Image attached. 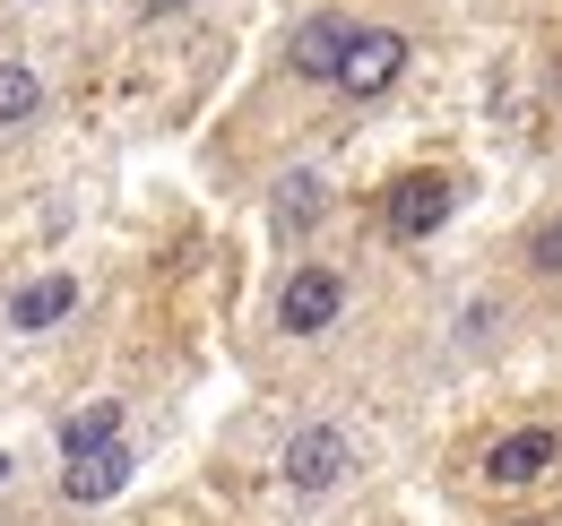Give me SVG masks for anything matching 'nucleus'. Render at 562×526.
<instances>
[{"label":"nucleus","instance_id":"1","mask_svg":"<svg viewBox=\"0 0 562 526\" xmlns=\"http://www.w3.org/2000/svg\"><path fill=\"white\" fill-rule=\"evenodd\" d=\"M450 207H459L450 173H398V182L381 191V233H390V242H424V233L450 225Z\"/></svg>","mask_w":562,"mask_h":526},{"label":"nucleus","instance_id":"2","mask_svg":"<svg viewBox=\"0 0 562 526\" xmlns=\"http://www.w3.org/2000/svg\"><path fill=\"white\" fill-rule=\"evenodd\" d=\"M398 69H407V35L398 26H355L347 35V61H338V95H355V104H372V95H390L398 87Z\"/></svg>","mask_w":562,"mask_h":526},{"label":"nucleus","instance_id":"3","mask_svg":"<svg viewBox=\"0 0 562 526\" xmlns=\"http://www.w3.org/2000/svg\"><path fill=\"white\" fill-rule=\"evenodd\" d=\"M347 474H355V449H347L338 423H303V432L285 441V483H294V492H338Z\"/></svg>","mask_w":562,"mask_h":526},{"label":"nucleus","instance_id":"4","mask_svg":"<svg viewBox=\"0 0 562 526\" xmlns=\"http://www.w3.org/2000/svg\"><path fill=\"white\" fill-rule=\"evenodd\" d=\"M338 311H347V276H338V267H294V276H285V294H278V329L285 336H321Z\"/></svg>","mask_w":562,"mask_h":526},{"label":"nucleus","instance_id":"5","mask_svg":"<svg viewBox=\"0 0 562 526\" xmlns=\"http://www.w3.org/2000/svg\"><path fill=\"white\" fill-rule=\"evenodd\" d=\"M554 458H562V432H546V423H528V432H502V441L485 449V483H493V492H519V483H537Z\"/></svg>","mask_w":562,"mask_h":526},{"label":"nucleus","instance_id":"6","mask_svg":"<svg viewBox=\"0 0 562 526\" xmlns=\"http://www.w3.org/2000/svg\"><path fill=\"white\" fill-rule=\"evenodd\" d=\"M347 18L338 9H321V18H303L294 26V44H285V61H294V78H312V87H329L338 78V61H347Z\"/></svg>","mask_w":562,"mask_h":526},{"label":"nucleus","instance_id":"7","mask_svg":"<svg viewBox=\"0 0 562 526\" xmlns=\"http://www.w3.org/2000/svg\"><path fill=\"white\" fill-rule=\"evenodd\" d=\"M122 483H131V449H122V441H104V449H87V458L61 466V501H78V510L113 501Z\"/></svg>","mask_w":562,"mask_h":526},{"label":"nucleus","instance_id":"8","mask_svg":"<svg viewBox=\"0 0 562 526\" xmlns=\"http://www.w3.org/2000/svg\"><path fill=\"white\" fill-rule=\"evenodd\" d=\"M70 302H78V276H35V285L9 294V320H18V329H53Z\"/></svg>","mask_w":562,"mask_h":526},{"label":"nucleus","instance_id":"9","mask_svg":"<svg viewBox=\"0 0 562 526\" xmlns=\"http://www.w3.org/2000/svg\"><path fill=\"white\" fill-rule=\"evenodd\" d=\"M104 441H122V405H113V397L78 405L70 423H61V458H87V449H104Z\"/></svg>","mask_w":562,"mask_h":526},{"label":"nucleus","instance_id":"10","mask_svg":"<svg viewBox=\"0 0 562 526\" xmlns=\"http://www.w3.org/2000/svg\"><path fill=\"white\" fill-rule=\"evenodd\" d=\"M321 216H329V182H321V173H285L278 182V225L303 233V225H321Z\"/></svg>","mask_w":562,"mask_h":526},{"label":"nucleus","instance_id":"11","mask_svg":"<svg viewBox=\"0 0 562 526\" xmlns=\"http://www.w3.org/2000/svg\"><path fill=\"white\" fill-rule=\"evenodd\" d=\"M35 104H44V78H35L26 61H0V130H9V122H26Z\"/></svg>","mask_w":562,"mask_h":526},{"label":"nucleus","instance_id":"12","mask_svg":"<svg viewBox=\"0 0 562 526\" xmlns=\"http://www.w3.org/2000/svg\"><path fill=\"white\" fill-rule=\"evenodd\" d=\"M528 276H562V207L537 216V233H528Z\"/></svg>","mask_w":562,"mask_h":526},{"label":"nucleus","instance_id":"13","mask_svg":"<svg viewBox=\"0 0 562 526\" xmlns=\"http://www.w3.org/2000/svg\"><path fill=\"white\" fill-rule=\"evenodd\" d=\"M182 9H191V0H147V18H182Z\"/></svg>","mask_w":562,"mask_h":526}]
</instances>
